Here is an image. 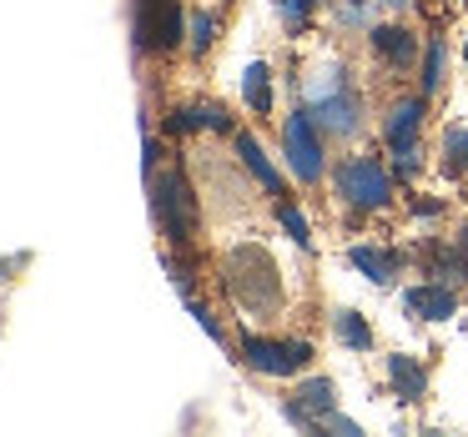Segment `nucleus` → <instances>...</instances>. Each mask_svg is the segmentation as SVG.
<instances>
[{
	"label": "nucleus",
	"instance_id": "1",
	"mask_svg": "<svg viewBox=\"0 0 468 437\" xmlns=\"http://www.w3.org/2000/svg\"><path fill=\"white\" fill-rule=\"evenodd\" d=\"M222 276H227V292L242 312L252 317H272L282 307V276H277V262L267 256V246L247 242V246H232L222 262Z\"/></svg>",
	"mask_w": 468,
	"mask_h": 437
},
{
	"label": "nucleus",
	"instance_id": "2",
	"mask_svg": "<svg viewBox=\"0 0 468 437\" xmlns=\"http://www.w3.org/2000/svg\"><path fill=\"white\" fill-rule=\"evenodd\" d=\"M156 222L162 232L172 236L176 246L192 242V222H197V202H192V186H186L182 172H166L156 182Z\"/></svg>",
	"mask_w": 468,
	"mask_h": 437
},
{
	"label": "nucleus",
	"instance_id": "3",
	"mask_svg": "<svg viewBox=\"0 0 468 437\" xmlns=\"http://www.w3.org/2000/svg\"><path fill=\"white\" fill-rule=\"evenodd\" d=\"M313 121L333 136H353L357 131V96L343 86L337 71H323V81L313 86Z\"/></svg>",
	"mask_w": 468,
	"mask_h": 437
},
{
	"label": "nucleus",
	"instance_id": "4",
	"mask_svg": "<svg viewBox=\"0 0 468 437\" xmlns=\"http://www.w3.org/2000/svg\"><path fill=\"white\" fill-rule=\"evenodd\" d=\"M337 192L353 206H363V212H378V206H388V196H393V182H388V172L373 156H353V161L337 166Z\"/></svg>",
	"mask_w": 468,
	"mask_h": 437
},
{
	"label": "nucleus",
	"instance_id": "5",
	"mask_svg": "<svg viewBox=\"0 0 468 437\" xmlns=\"http://www.w3.org/2000/svg\"><path fill=\"white\" fill-rule=\"evenodd\" d=\"M242 362L252 372L267 377H292L313 362V347L307 342H267V337H242Z\"/></svg>",
	"mask_w": 468,
	"mask_h": 437
},
{
	"label": "nucleus",
	"instance_id": "6",
	"mask_svg": "<svg viewBox=\"0 0 468 437\" xmlns=\"http://www.w3.org/2000/svg\"><path fill=\"white\" fill-rule=\"evenodd\" d=\"M282 141H287V161H292L297 182H317V176H323V141H317V131H313V111L287 116Z\"/></svg>",
	"mask_w": 468,
	"mask_h": 437
},
{
	"label": "nucleus",
	"instance_id": "7",
	"mask_svg": "<svg viewBox=\"0 0 468 437\" xmlns=\"http://www.w3.org/2000/svg\"><path fill=\"white\" fill-rule=\"evenodd\" d=\"M176 31H182V21H176L172 0H136V46L142 51H166Z\"/></svg>",
	"mask_w": 468,
	"mask_h": 437
},
{
	"label": "nucleus",
	"instance_id": "8",
	"mask_svg": "<svg viewBox=\"0 0 468 437\" xmlns=\"http://www.w3.org/2000/svg\"><path fill=\"white\" fill-rule=\"evenodd\" d=\"M418 121H423V101H403L388 116V146L398 156V176L418 172Z\"/></svg>",
	"mask_w": 468,
	"mask_h": 437
},
{
	"label": "nucleus",
	"instance_id": "9",
	"mask_svg": "<svg viewBox=\"0 0 468 437\" xmlns=\"http://www.w3.org/2000/svg\"><path fill=\"white\" fill-rule=\"evenodd\" d=\"M403 307H408L413 317H423V322H443V317L458 312L453 292H448L443 282H438V286H408V292H403Z\"/></svg>",
	"mask_w": 468,
	"mask_h": 437
},
{
	"label": "nucleus",
	"instance_id": "10",
	"mask_svg": "<svg viewBox=\"0 0 468 437\" xmlns=\"http://www.w3.org/2000/svg\"><path fill=\"white\" fill-rule=\"evenodd\" d=\"M388 377H393V392L403 397V402H418V397L428 392V372L413 362V357H403V352L388 357Z\"/></svg>",
	"mask_w": 468,
	"mask_h": 437
},
{
	"label": "nucleus",
	"instance_id": "11",
	"mask_svg": "<svg viewBox=\"0 0 468 437\" xmlns=\"http://www.w3.org/2000/svg\"><path fill=\"white\" fill-rule=\"evenodd\" d=\"M373 46L383 51L388 66H413V56H418L413 31H403V26H378V31H373Z\"/></svg>",
	"mask_w": 468,
	"mask_h": 437
},
{
	"label": "nucleus",
	"instance_id": "12",
	"mask_svg": "<svg viewBox=\"0 0 468 437\" xmlns=\"http://www.w3.org/2000/svg\"><path fill=\"white\" fill-rule=\"evenodd\" d=\"M347 262L357 266V272L367 276V282H378V286H388L398 276V252H378V246H353L347 252Z\"/></svg>",
	"mask_w": 468,
	"mask_h": 437
},
{
	"label": "nucleus",
	"instance_id": "13",
	"mask_svg": "<svg viewBox=\"0 0 468 437\" xmlns=\"http://www.w3.org/2000/svg\"><path fill=\"white\" fill-rule=\"evenodd\" d=\"M237 156H242V161H247V172H252L257 182L267 186V192H282V176L272 172V161H267V151H262V146H257V141H252V136H247V131L237 136Z\"/></svg>",
	"mask_w": 468,
	"mask_h": 437
},
{
	"label": "nucleus",
	"instance_id": "14",
	"mask_svg": "<svg viewBox=\"0 0 468 437\" xmlns=\"http://www.w3.org/2000/svg\"><path fill=\"white\" fill-rule=\"evenodd\" d=\"M333 327H337V342L353 347V352H367V347H373V327H367L357 312H337Z\"/></svg>",
	"mask_w": 468,
	"mask_h": 437
},
{
	"label": "nucleus",
	"instance_id": "15",
	"mask_svg": "<svg viewBox=\"0 0 468 437\" xmlns=\"http://www.w3.org/2000/svg\"><path fill=\"white\" fill-rule=\"evenodd\" d=\"M297 402H303L307 412H313L317 422H323V417L333 412L337 392H333V382H327V377H313V382H303V392H297Z\"/></svg>",
	"mask_w": 468,
	"mask_h": 437
},
{
	"label": "nucleus",
	"instance_id": "16",
	"mask_svg": "<svg viewBox=\"0 0 468 437\" xmlns=\"http://www.w3.org/2000/svg\"><path fill=\"white\" fill-rule=\"evenodd\" d=\"M242 91H247V106H252L257 116H267V111H272V86H267V66H247Z\"/></svg>",
	"mask_w": 468,
	"mask_h": 437
},
{
	"label": "nucleus",
	"instance_id": "17",
	"mask_svg": "<svg viewBox=\"0 0 468 437\" xmlns=\"http://www.w3.org/2000/svg\"><path fill=\"white\" fill-rule=\"evenodd\" d=\"M443 166L453 176H468V126H453L443 136Z\"/></svg>",
	"mask_w": 468,
	"mask_h": 437
},
{
	"label": "nucleus",
	"instance_id": "18",
	"mask_svg": "<svg viewBox=\"0 0 468 437\" xmlns=\"http://www.w3.org/2000/svg\"><path fill=\"white\" fill-rule=\"evenodd\" d=\"M277 222L287 226V236H292L297 246H313V232H307V222H303V212H297L292 202H277Z\"/></svg>",
	"mask_w": 468,
	"mask_h": 437
},
{
	"label": "nucleus",
	"instance_id": "19",
	"mask_svg": "<svg viewBox=\"0 0 468 437\" xmlns=\"http://www.w3.org/2000/svg\"><path fill=\"white\" fill-rule=\"evenodd\" d=\"M438 81H443V41L428 46V61H423V91H438Z\"/></svg>",
	"mask_w": 468,
	"mask_h": 437
},
{
	"label": "nucleus",
	"instance_id": "20",
	"mask_svg": "<svg viewBox=\"0 0 468 437\" xmlns=\"http://www.w3.org/2000/svg\"><path fill=\"white\" fill-rule=\"evenodd\" d=\"M186 31H192V51H207V46H212V36H217V26H212V16H192V21H186Z\"/></svg>",
	"mask_w": 468,
	"mask_h": 437
},
{
	"label": "nucleus",
	"instance_id": "21",
	"mask_svg": "<svg viewBox=\"0 0 468 437\" xmlns=\"http://www.w3.org/2000/svg\"><path fill=\"white\" fill-rule=\"evenodd\" d=\"M313 5H317V0H282V16H287V21H292V26H303Z\"/></svg>",
	"mask_w": 468,
	"mask_h": 437
},
{
	"label": "nucleus",
	"instance_id": "22",
	"mask_svg": "<svg viewBox=\"0 0 468 437\" xmlns=\"http://www.w3.org/2000/svg\"><path fill=\"white\" fill-rule=\"evenodd\" d=\"M463 252H468V226H463Z\"/></svg>",
	"mask_w": 468,
	"mask_h": 437
},
{
	"label": "nucleus",
	"instance_id": "23",
	"mask_svg": "<svg viewBox=\"0 0 468 437\" xmlns=\"http://www.w3.org/2000/svg\"><path fill=\"white\" fill-rule=\"evenodd\" d=\"M388 5H408V0H388Z\"/></svg>",
	"mask_w": 468,
	"mask_h": 437
},
{
	"label": "nucleus",
	"instance_id": "24",
	"mask_svg": "<svg viewBox=\"0 0 468 437\" xmlns=\"http://www.w3.org/2000/svg\"><path fill=\"white\" fill-rule=\"evenodd\" d=\"M463 61H468V46H463Z\"/></svg>",
	"mask_w": 468,
	"mask_h": 437
},
{
	"label": "nucleus",
	"instance_id": "25",
	"mask_svg": "<svg viewBox=\"0 0 468 437\" xmlns=\"http://www.w3.org/2000/svg\"><path fill=\"white\" fill-rule=\"evenodd\" d=\"M463 5H468V0H463Z\"/></svg>",
	"mask_w": 468,
	"mask_h": 437
}]
</instances>
